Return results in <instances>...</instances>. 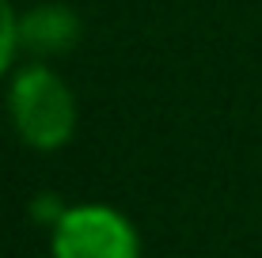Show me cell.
I'll return each instance as SVG.
<instances>
[{
	"mask_svg": "<svg viewBox=\"0 0 262 258\" xmlns=\"http://www.w3.org/2000/svg\"><path fill=\"white\" fill-rule=\"evenodd\" d=\"M8 118L27 148L57 152L76 133V95L57 68L31 61L8 80Z\"/></svg>",
	"mask_w": 262,
	"mask_h": 258,
	"instance_id": "obj_1",
	"label": "cell"
},
{
	"mask_svg": "<svg viewBox=\"0 0 262 258\" xmlns=\"http://www.w3.org/2000/svg\"><path fill=\"white\" fill-rule=\"evenodd\" d=\"M53 258H141V236L133 220L114 205H69L61 224L50 232Z\"/></svg>",
	"mask_w": 262,
	"mask_h": 258,
	"instance_id": "obj_2",
	"label": "cell"
},
{
	"mask_svg": "<svg viewBox=\"0 0 262 258\" xmlns=\"http://www.w3.org/2000/svg\"><path fill=\"white\" fill-rule=\"evenodd\" d=\"M80 15L61 0H46L19 12V50H27L34 61H50L69 53L80 42Z\"/></svg>",
	"mask_w": 262,
	"mask_h": 258,
	"instance_id": "obj_3",
	"label": "cell"
},
{
	"mask_svg": "<svg viewBox=\"0 0 262 258\" xmlns=\"http://www.w3.org/2000/svg\"><path fill=\"white\" fill-rule=\"evenodd\" d=\"M15 53H19V12L12 0H0V76L12 73Z\"/></svg>",
	"mask_w": 262,
	"mask_h": 258,
	"instance_id": "obj_4",
	"label": "cell"
},
{
	"mask_svg": "<svg viewBox=\"0 0 262 258\" xmlns=\"http://www.w3.org/2000/svg\"><path fill=\"white\" fill-rule=\"evenodd\" d=\"M65 213H69V205L57 198V194H38V198L31 201V220H34V224H42V228H50V232L61 224Z\"/></svg>",
	"mask_w": 262,
	"mask_h": 258,
	"instance_id": "obj_5",
	"label": "cell"
}]
</instances>
